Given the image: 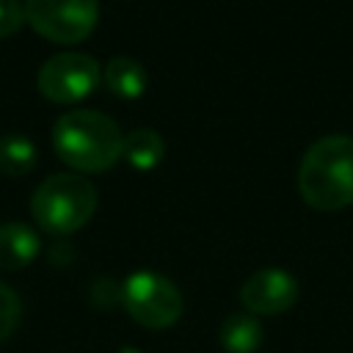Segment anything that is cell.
Instances as JSON below:
<instances>
[{"instance_id": "6da1fadb", "label": "cell", "mask_w": 353, "mask_h": 353, "mask_svg": "<svg viewBox=\"0 0 353 353\" xmlns=\"http://www.w3.org/2000/svg\"><path fill=\"white\" fill-rule=\"evenodd\" d=\"M124 135L119 124L99 110H66L52 124L55 154L80 174H102L121 157Z\"/></svg>"}, {"instance_id": "8fae6325", "label": "cell", "mask_w": 353, "mask_h": 353, "mask_svg": "<svg viewBox=\"0 0 353 353\" xmlns=\"http://www.w3.org/2000/svg\"><path fill=\"white\" fill-rule=\"evenodd\" d=\"M121 157L135 171H152L165 157V141L160 138V132H154L149 127H138V130H132V132L124 135Z\"/></svg>"}, {"instance_id": "9c48e42d", "label": "cell", "mask_w": 353, "mask_h": 353, "mask_svg": "<svg viewBox=\"0 0 353 353\" xmlns=\"http://www.w3.org/2000/svg\"><path fill=\"white\" fill-rule=\"evenodd\" d=\"M102 80H105L108 91L119 99H138L149 85L146 69L141 66V61H135L130 55L110 58L102 69Z\"/></svg>"}, {"instance_id": "ba28073f", "label": "cell", "mask_w": 353, "mask_h": 353, "mask_svg": "<svg viewBox=\"0 0 353 353\" xmlns=\"http://www.w3.org/2000/svg\"><path fill=\"white\" fill-rule=\"evenodd\" d=\"M41 240L28 223L0 226V270H22L39 256Z\"/></svg>"}, {"instance_id": "7c38bea8", "label": "cell", "mask_w": 353, "mask_h": 353, "mask_svg": "<svg viewBox=\"0 0 353 353\" xmlns=\"http://www.w3.org/2000/svg\"><path fill=\"white\" fill-rule=\"evenodd\" d=\"M39 152L36 143L19 132L0 135V174L6 176H25L36 168Z\"/></svg>"}, {"instance_id": "3957f363", "label": "cell", "mask_w": 353, "mask_h": 353, "mask_svg": "<svg viewBox=\"0 0 353 353\" xmlns=\"http://www.w3.org/2000/svg\"><path fill=\"white\" fill-rule=\"evenodd\" d=\"M97 210V188L80 174L47 176L30 199V215L50 234H72L83 229Z\"/></svg>"}, {"instance_id": "277c9868", "label": "cell", "mask_w": 353, "mask_h": 353, "mask_svg": "<svg viewBox=\"0 0 353 353\" xmlns=\"http://www.w3.org/2000/svg\"><path fill=\"white\" fill-rule=\"evenodd\" d=\"M121 303L130 317L152 331L168 328L182 314V292L171 279L152 270H138L121 284Z\"/></svg>"}, {"instance_id": "5b68a950", "label": "cell", "mask_w": 353, "mask_h": 353, "mask_svg": "<svg viewBox=\"0 0 353 353\" xmlns=\"http://www.w3.org/2000/svg\"><path fill=\"white\" fill-rule=\"evenodd\" d=\"M28 25L55 41V44H77L91 36L99 19L97 0H25Z\"/></svg>"}, {"instance_id": "7a4b0ae2", "label": "cell", "mask_w": 353, "mask_h": 353, "mask_svg": "<svg viewBox=\"0 0 353 353\" xmlns=\"http://www.w3.org/2000/svg\"><path fill=\"white\" fill-rule=\"evenodd\" d=\"M301 199L317 212L353 204V138L325 135L314 141L298 168Z\"/></svg>"}, {"instance_id": "30bf717a", "label": "cell", "mask_w": 353, "mask_h": 353, "mask_svg": "<svg viewBox=\"0 0 353 353\" xmlns=\"http://www.w3.org/2000/svg\"><path fill=\"white\" fill-rule=\"evenodd\" d=\"M218 339L229 353H254L265 339V328L256 320V314L237 312V314H229L221 323Z\"/></svg>"}, {"instance_id": "52a82bcc", "label": "cell", "mask_w": 353, "mask_h": 353, "mask_svg": "<svg viewBox=\"0 0 353 353\" xmlns=\"http://www.w3.org/2000/svg\"><path fill=\"white\" fill-rule=\"evenodd\" d=\"M240 301L251 314H281L298 301V281L281 268H262L240 287Z\"/></svg>"}, {"instance_id": "8992f818", "label": "cell", "mask_w": 353, "mask_h": 353, "mask_svg": "<svg viewBox=\"0 0 353 353\" xmlns=\"http://www.w3.org/2000/svg\"><path fill=\"white\" fill-rule=\"evenodd\" d=\"M102 69L97 58L85 52H58L47 58L36 74V85L44 99L58 105H72L97 91Z\"/></svg>"}, {"instance_id": "5bb4252c", "label": "cell", "mask_w": 353, "mask_h": 353, "mask_svg": "<svg viewBox=\"0 0 353 353\" xmlns=\"http://www.w3.org/2000/svg\"><path fill=\"white\" fill-rule=\"evenodd\" d=\"M25 3L19 0H0V39H8L14 33H19V28L25 25Z\"/></svg>"}, {"instance_id": "4fadbf2b", "label": "cell", "mask_w": 353, "mask_h": 353, "mask_svg": "<svg viewBox=\"0 0 353 353\" xmlns=\"http://www.w3.org/2000/svg\"><path fill=\"white\" fill-rule=\"evenodd\" d=\"M19 320H22V303H19V295H17L8 284L0 281V342L17 331Z\"/></svg>"}]
</instances>
